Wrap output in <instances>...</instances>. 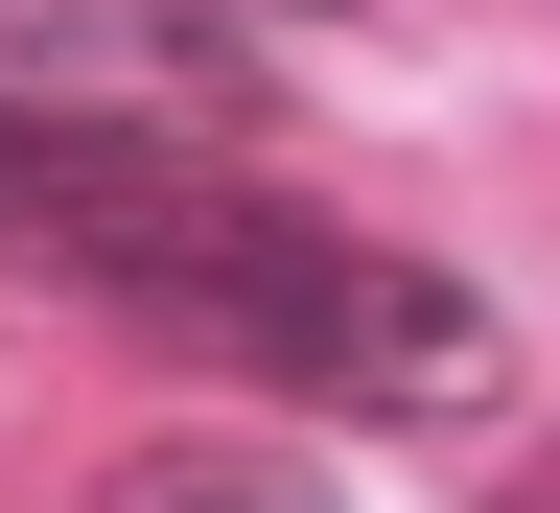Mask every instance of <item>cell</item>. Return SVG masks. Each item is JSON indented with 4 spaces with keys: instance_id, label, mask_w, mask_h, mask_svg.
I'll return each instance as SVG.
<instances>
[{
    "instance_id": "6da1fadb",
    "label": "cell",
    "mask_w": 560,
    "mask_h": 513,
    "mask_svg": "<svg viewBox=\"0 0 560 513\" xmlns=\"http://www.w3.org/2000/svg\"><path fill=\"white\" fill-rule=\"evenodd\" d=\"M24 117H70V140H257V47L210 0H24Z\"/></svg>"
},
{
    "instance_id": "7a4b0ae2",
    "label": "cell",
    "mask_w": 560,
    "mask_h": 513,
    "mask_svg": "<svg viewBox=\"0 0 560 513\" xmlns=\"http://www.w3.org/2000/svg\"><path fill=\"white\" fill-rule=\"evenodd\" d=\"M94 513H327V490H280L257 444H140V467H117Z\"/></svg>"
}]
</instances>
